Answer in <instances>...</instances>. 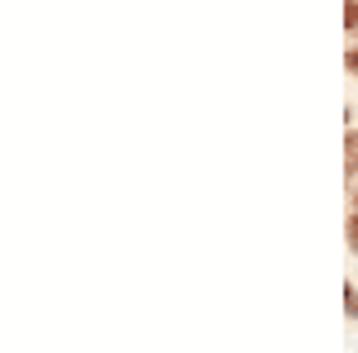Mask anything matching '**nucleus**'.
I'll use <instances>...</instances> for the list:
<instances>
[{
  "label": "nucleus",
  "mask_w": 358,
  "mask_h": 353,
  "mask_svg": "<svg viewBox=\"0 0 358 353\" xmlns=\"http://www.w3.org/2000/svg\"><path fill=\"white\" fill-rule=\"evenodd\" d=\"M344 172H349V177L358 172V129L354 124H349V134H344Z\"/></svg>",
  "instance_id": "f257e3e1"
},
{
  "label": "nucleus",
  "mask_w": 358,
  "mask_h": 353,
  "mask_svg": "<svg viewBox=\"0 0 358 353\" xmlns=\"http://www.w3.org/2000/svg\"><path fill=\"white\" fill-rule=\"evenodd\" d=\"M344 315H349V320H358V287H354V282L344 287Z\"/></svg>",
  "instance_id": "f03ea898"
},
{
  "label": "nucleus",
  "mask_w": 358,
  "mask_h": 353,
  "mask_svg": "<svg viewBox=\"0 0 358 353\" xmlns=\"http://www.w3.org/2000/svg\"><path fill=\"white\" fill-rule=\"evenodd\" d=\"M344 24L358 29V0H349V5H344Z\"/></svg>",
  "instance_id": "7ed1b4c3"
},
{
  "label": "nucleus",
  "mask_w": 358,
  "mask_h": 353,
  "mask_svg": "<svg viewBox=\"0 0 358 353\" xmlns=\"http://www.w3.org/2000/svg\"><path fill=\"white\" fill-rule=\"evenodd\" d=\"M349 248L358 253V215H349Z\"/></svg>",
  "instance_id": "20e7f679"
},
{
  "label": "nucleus",
  "mask_w": 358,
  "mask_h": 353,
  "mask_svg": "<svg viewBox=\"0 0 358 353\" xmlns=\"http://www.w3.org/2000/svg\"><path fill=\"white\" fill-rule=\"evenodd\" d=\"M349 67H354V72H358V48H349Z\"/></svg>",
  "instance_id": "39448f33"
},
{
  "label": "nucleus",
  "mask_w": 358,
  "mask_h": 353,
  "mask_svg": "<svg viewBox=\"0 0 358 353\" xmlns=\"http://www.w3.org/2000/svg\"><path fill=\"white\" fill-rule=\"evenodd\" d=\"M354 206H358V187H354Z\"/></svg>",
  "instance_id": "423d86ee"
}]
</instances>
